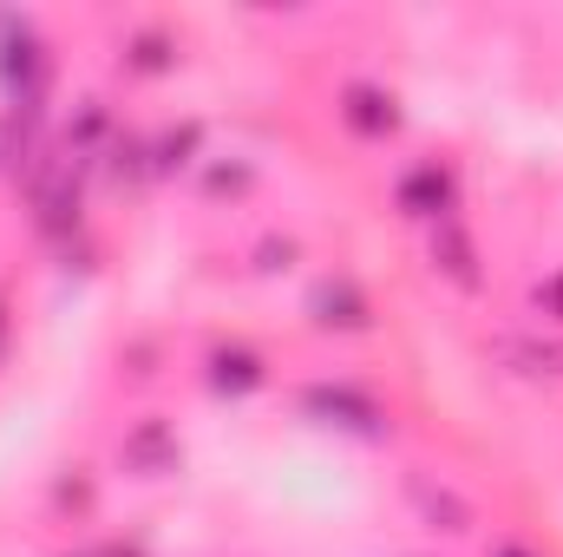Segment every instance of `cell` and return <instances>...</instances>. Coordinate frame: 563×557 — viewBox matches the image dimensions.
Returning a JSON list of instances; mask_svg holds the SVG:
<instances>
[{
    "label": "cell",
    "instance_id": "9c48e42d",
    "mask_svg": "<svg viewBox=\"0 0 563 557\" xmlns=\"http://www.w3.org/2000/svg\"><path fill=\"white\" fill-rule=\"evenodd\" d=\"M538 308H544L551 321H563V276H551L544 288H538Z\"/></svg>",
    "mask_w": 563,
    "mask_h": 557
},
{
    "label": "cell",
    "instance_id": "52a82bcc",
    "mask_svg": "<svg viewBox=\"0 0 563 557\" xmlns=\"http://www.w3.org/2000/svg\"><path fill=\"white\" fill-rule=\"evenodd\" d=\"M210 381H217L223 394H243V387H256V381H263V368H256V354H243V348H236V354H217V374H210Z\"/></svg>",
    "mask_w": 563,
    "mask_h": 557
},
{
    "label": "cell",
    "instance_id": "5b68a950",
    "mask_svg": "<svg viewBox=\"0 0 563 557\" xmlns=\"http://www.w3.org/2000/svg\"><path fill=\"white\" fill-rule=\"evenodd\" d=\"M308 407L328 419H341V426H361V433H374L380 414H374V401H361V394H347V387H314L308 394Z\"/></svg>",
    "mask_w": 563,
    "mask_h": 557
},
{
    "label": "cell",
    "instance_id": "6da1fadb",
    "mask_svg": "<svg viewBox=\"0 0 563 557\" xmlns=\"http://www.w3.org/2000/svg\"><path fill=\"white\" fill-rule=\"evenodd\" d=\"M400 210L407 217H426V223H445L452 217V177L439 164H413L400 177Z\"/></svg>",
    "mask_w": 563,
    "mask_h": 557
},
{
    "label": "cell",
    "instance_id": "8992f818",
    "mask_svg": "<svg viewBox=\"0 0 563 557\" xmlns=\"http://www.w3.org/2000/svg\"><path fill=\"white\" fill-rule=\"evenodd\" d=\"M314 321H328V328H361V321H367V302H361L347 282H321V288H314Z\"/></svg>",
    "mask_w": 563,
    "mask_h": 557
},
{
    "label": "cell",
    "instance_id": "30bf717a",
    "mask_svg": "<svg viewBox=\"0 0 563 557\" xmlns=\"http://www.w3.org/2000/svg\"><path fill=\"white\" fill-rule=\"evenodd\" d=\"M505 557H525V551H505Z\"/></svg>",
    "mask_w": 563,
    "mask_h": 557
},
{
    "label": "cell",
    "instance_id": "7a4b0ae2",
    "mask_svg": "<svg viewBox=\"0 0 563 557\" xmlns=\"http://www.w3.org/2000/svg\"><path fill=\"white\" fill-rule=\"evenodd\" d=\"M0 73H7V86L40 79V40H33L26 20H0Z\"/></svg>",
    "mask_w": 563,
    "mask_h": 557
},
{
    "label": "cell",
    "instance_id": "277c9868",
    "mask_svg": "<svg viewBox=\"0 0 563 557\" xmlns=\"http://www.w3.org/2000/svg\"><path fill=\"white\" fill-rule=\"evenodd\" d=\"M347 125H354V132H367V139H387V132L400 125V112H394V99H387V92L354 86V92H347Z\"/></svg>",
    "mask_w": 563,
    "mask_h": 557
},
{
    "label": "cell",
    "instance_id": "3957f363",
    "mask_svg": "<svg viewBox=\"0 0 563 557\" xmlns=\"http://www.w3.org/2000/svg\"><path fill=\"white\" fill-rule=\"evenodd\" d=\"M432 263L445 270V276L459 282V288H472L478 282V256H472V237L445 217V223H432Z\"/></svg>",
    "mask_w": 563,
    "mask_h": 557
},
{
    "label": "cell",
    "instance_id": "ba28073f",
    "mask_svg": "<svg viewBox=\"0 0 563 557\" xmlns=\"http://www.w3.org/2000/svg\"><path fill=\"white\" fill-rule=\"evenodd\" d=\"M132 459H144V466H164V459H170V439H164L157 426H144L139 439H132Z\"/></svg>",
    "mask_w": 563,
    "mask_h": 557
}]
</instances>
